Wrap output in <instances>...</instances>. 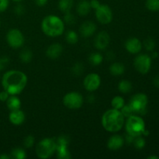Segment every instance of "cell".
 I'll return each mask as SVG.
<instances>
[{"label":"cell","instance_id":"1","mask_svg":"<svg viewBox=\"0 0 159 159\" xmlns=\"http://www.w3.org/2000/svg\"><path fill=\"white\" fill-rule=\"evenodd\" d=\"M28 79L24 72L19 70H9L2 78V86L9 95L20 94L27 85Z\"/></svg>","mask_w":159,"mask_h":159},{"label":"cell","instance_id":"2","mask_svg":"<svg viewBox=\"0 0 159 159\" xmlns=\"http://www.w3.org/2000/svg\"><path fill=\"white\" fill-rule=\"evenodd\" d=\"M125 123V118L121 113L120 110L116 109H110L102 114L101 124L104 130L110 133H116L120 131Z\"/></svg>","mask_w":159,"mask_h":159},{"label":"cell","instance_id":"3","mask_svg":"<svg viewBox=\"0 0 159 159\" xmlns=\"http://www.w3.org/2000/svg\"><path fill=\"white\" fill-rule=\"evenodd\" d=\"M65 25L63 20L56 15H48L41 22V30L49 37H57L65 32Z\"/></svg>","mask_w":159,"mask_h":159},{"label":"cell","instance_id":"4","mask_svg":"<svg viewBox=\"0 0 159 159\" xmlns=\"http://www.w3.org/2000/svg\"><path fill=\"white\" fill-rule=\"evenodd\" d=\"M124 125H125L127 134H129L134 137L141 136L146 130L145 123L143 118L135 114L127 117L124 123Z\"/></svg>","mask_w":159,"mask_h":159},{"label":"cell","instance_id":"5","mask_svg":"<svg viewBox=\"0 0 159 159\" xmlns=\"http://www.w3.org/2000/svg\"><path fill=\"white\" fill-rule=\"evenodd\" d=\"M56 152V143L54 138H46L37 144L35 152L39 158L48 159L54 155Z\"/></svg>","mask_w":159,"mask_h":159},{"label":"cell","instance_id":"6","mask_svg":"<svg viewBox=\"0 0 159 159\" xmlns=\"http://www.w3.org/2000/svg\"><path fill=\"white\" fill-rule=\"evenodd\" d=\"M148 103V96L144 93H137L130 99L129 106L134 114L144 115L147 113V107Z\"/></svg>","mask_w":159,"mask_h":159},{"label":"cell","instance_id":"7","mask_svg":"<svg viewBox=\"0 0 159 159\" xmlns=\"http://www.w3.org/2000/svg\"><path fill=\"white\" fill-rule=\"evenodd\" d=\"M65 107L70 110H78L82 107L84 103V98L82 94L77 92H70L64 96L62 99Z\"/></svg>","mask_w":159,"mask_h":159},{"label":"cell","instance_id":"8","mask_svg":"<svg viewBox=\"0 0 159 159\" xmlns=\"http://www.w3.org/2000/svg\"><path fill=\"white\" fill-rule=\"evenodd\" d=\"M6 41L10 48L18 49L24 44L25 38L20 30L11 29L6 34Z\"/></svg>","mask_w":159,"mask_h":159},{"label":"cell","instance_id":"9","mask_svg":"<svg viewBox=\"0 0 159 159\" xmlns=\"http://www.w3.org/2000/svg\"><path fill=\"white\" fill-rule=\"evenodd\" d=\"M134 66L137 71L141 74H147L152 67V57L148 54H138L134 61Z\"/></svg>","mask_w":159,"mask_h":159},{"label":"cell","instance_id":"10","mask_svg":"<svg viewBox=\"0 0 159 159\" xmlns=\"http://www.w3.org/2000/svg\"><path fill=\"white\" fill-rule=\"evenodd\" d=\"M96 18L101 24L107 25L110 23L113 20V14L111 8L106 4H102L95 9Z\"/></svg>","mask_w":159,"mask_h":159},{"label":"cell","instance_id":"11","mask_svg":"<svg viewBox=\"0 0 159 159\" xmlns=\"http://www.w3.org/2000/svg\"><path fill=\"white\" fill-rule=\"evenodd\" d=\"M101 85V78L96 73L87 75L83 80V86L89 93L96 91Z\"/></svg>","mask_w":159,"mask_h":159},{"label":"cell","instance_id":"12","mask_svg":"<svg viewBox=\"0 0 159 159\" xmlns=\"http://www.w3.org/2000/svg\"><path fill=\"white\" fill-rule=\"evenodd\" d=\"M110 43V34L106 31L98 33L94 39V46L99 51H103Z\"/></svg>","mask_w":159,"mask_h":159},{"label":"cell","instance_id":"13","mask_svg":"<svg viewBox=\"0 0 159 159\" xmlns=\"http://www.w3.org/2000/svg\"><path fill=\"white\" fill-rule=\"evenodd\" d=\"M126 51L131 54H138L142 49V43L137 37H131L127 39L124 43Z\"/></svg>","mask_w":159,"mask_h":159},{"label":"cell","instance_id":"14","mask_svg":"<svg viewBox=\"0 0 159 159\" xmlns=\"http://www.w3.org/2000/svg\"><path fill=\"white\" fill-rule=\"evenodd\" d=\"M97 26L96 24L93 21H85L82 23L79 28V33L81 36L84 38L91 37L96 32Z\"/></svg>","mask_w":159,"mask_h":159},{"label":"cell","instance_id":"15","mask_svg":"<svg viewBox=\"0 0 159 159\" xmlns=\"http://www.w3.org/2000/svg\"><path fill=\"white\" fill-rule=\"evenodd\" d=\"M124 138L120 134H113L107 141V148L111 151H117L124 146Z\"/></svg>","mask_w":159,"mask_h":159},{"label":"cell","instance_id":"16","mask_svg":"<svg viewBox=\"0 0 159 159\" xmlns=\"http://www.w3.org/2000/svg\"><path fill=\"white\" fill-rule=\"evenodd\" d=\"M63 51V48L61 43H54L50 45L48 48H47L45 54L46 56L50 59L52 60H55V59L58 58L62 54Z\"/></svg>","mask_w":159,"mask_h":159},{"label":"cell","instance_id":"17","mask_svg":"<svg viewBox=\"0 0 159 159\" xmlns=\"http://www.w3.org/2000/svg\"><path fill=\"white\" fill-rule=\"evenodd\" d=\"M26 116L23 110H16L10 111L9 114V120L12 124L15 126L22 125L25 122Z\"/></svg>","mask_w":159,"mask_h":159},{"label":"cell","instance_id":"18","mask_svg":"<svg viewBox=\"0 0 159 159\" xmlns=\"http://www.w3.org/2000/svg\"><path fill=\"white\" fill-rule=\"evenodd\" d=\"M91 9L90 2L87 0H81L76 6V11L81 16H85L88 15L91 11Z\"/></svg>","mask_w":159,"mask_h":159},{"label":"cell","instance_id":"19","mask_svg":"<svg viewBox=\"0 0 159 159\" xmlns=\"http://www.w3.org/2000/svg\"><path fill=\"white\" fill-rule=\"evenodd\" d=\"M6 102L9 111L20 110L21 108V100L16 95H10Z\"/></svg>","mask_w":159,"mask_h":159},{"label":"cell","instance_id":"20","mask_svg":"<svg viewBox=\"0 0 159 159\" xmlns=\"http://www.w3.org/2000/svg\"><path fill=\"white\" fill-rule=\"evenodd\" d=\"M110 72L113 76H120L125 72V66L120 62H114L110 66Z\"/></svg>","mask_w":159,"mask_h":159},{"label":"cell","instance_id":"21","mask_svg":"<svg viewBox=\"0 0 159 159\" xmlns=\"http://www.w3.org/2000/svg\"><path fill=\"white\" fill-rule=\"evenodd\" d=\"M68 145L56 146L57 158L60 159H70L71 158V153L68 150Z\"/></svg>","mask_w":159,"mask_h":159},{"label":"cell","instance_id":"22","mask_svg":"<svg viewBox=\"0 0 159 159\" xmlns=\"http://www.w3.org/2000/svg\"><path fill=\"white\" fill-rule=\"evenodd\" d=\"M133 85L132 83L128 80H121L118 84V90L120 93L123 94H128L132 91Z\"/></svg>","mask_w":159,"mask_h":159},{"label":"cell","instance_id":"23","mask_svg":"<svg viewBox=\"0 0 159 159\" xmlns=\"http://www.w3.org/2000/svg\"><path fill=\"white\" fill-rule=\"evenodd\" d=\"M103 58V55L101 53L94 52L90 54V55L89 56V62L90 63V65H93V66H98L102 63Z\"/></svg>","mask_w":159,"mask_h":159},{"label":"cell","instance_id":"24","mask_svg":"<svg viewBox=\"0 0 159 159\" xmlns=\"http://www.w3.org/2000/svg\"><path fill=\"white\" fill-rule=\"evenodd\" d=\"M74 5V0H59L58 9L64 13L71 12Z\"/></svg>","mask_w":159,"mask_h":159},{"label":"cell","instance_id":"25","mask_svg":"<svg viewBox=\"0 0 159 159\" xmlns=\"http://www.w3.org/2000/svg\"><path fill=\"white\" fill-rule=\"evenodd\" d=\"M20 59L23 63H30L33 59V52L28 48H24L20 51Z\"/></svg>","mask_w":159,"mask_h":159},{"label":"cell","instance_id":"26","mask_svg":"<svg viewBox=\"0 0 159 159\" xmlns=\"http://www.w3.org/2000/svg\"><path fill=\"white\" fill-rule=\"evenodd\" d=\"M11 158L15 159H25L26 158L27 155H26V152L22 148H15L11 151L10 153Z\"/></svg>","mask_w":159,"mask_h":159},{"label":"cell","instance_id":"27","mask_svg":"<svg viewBox=\"0 0 159 159\" xmlns=\"http://www.w3.org/2000/svg\"><path fill=\"white\" fill-rule=\"evenodd\" d=\"M65 40L70 44H75L79 41V35L74 30H68L65 34Z\"/></svg>","mask_w":159,"mask_h":159},{"label":"cell","instance_id":"28","mask_svg":"<svg viewBox=\"0 0 159 159\" xmlns=\"http://www.w3.org/2000/svg\"><path fill=\"white\" fill-rule=\"evenodd\" d=\"M124 105H125V101L122 96H116L112 99L111 106L113 109L120 110Z\"/></svg>","mask_w":159,"mask_h":159},{"label":"cell","instance_id":"29","mask_svg":"<svg viewBox=\"0 0 159 159\" xmlns=\"http://www.w3.org/2000/svg\"><path fill=\"white\" fill-rule=\"evenodd\" d=\"M85 70V67L82 62H77L71 68V72L73 75L75 76H80L82 75Z\"/></svg>","mask_w":159,"mask_h":159},{"label":"cell","instance_id":"30","mask_svg":"<svg viewBox=\"0 0 159 159\" xmlns=\"http://www.w3.org/2000/svg\"><path fill=\"white\" fill-rule=\"evenodd\" d=\"M146 7L152 12L159 11V0H146Z\"/></svg>","mask_w":159,"mask_h":159},{"label":"cell","instance_id":"31","mask_svg":"<svg viewBox=\"0 0 159 159\" xmlns=\"http://www.w3.org/2000/svg\"><path fill=\"white\" fill-rule=\"evenodd\" d=\"M133 144L134 145L135 148L138 149V150H141V149H143L145 147L146 141L143 137L138 136L135 138V140Z\"/></svg>","mask_w":159,"mask_h":159},{"label":"cell","instance_id":"32","mask_svg":"<svg viewBox=\"0 0 159 159\" xmlns=\"http://www.w3.org/2000/svg\"><path fill=\"white\" fill-rule=\"evenodd\" d=\"M56 146L59 145H68L70 142V140L67 135H61L57 137V138H54Z\"/></svg>","mask_w":159,"mask_h":159},{"label":"cell","instance_id":"33","mask_svg":"<svg viewBox=\"0 0 159 159\" xmlns=\"http://www.w3.org/2000/svg\"><path fill=\"white\" fill-rule=\"evenodd\" d=\"M23 144L26 148H31L35 144V138L33 135H28L24 138Z\"/></svg>","mask_w":159,"mask_h":159},{"label":"cell","instance_id":"34","mask_svg":"<svg viewBox=\"0 0 159 159\" xmlns=\"http://www.w3.org/2000/svg\"><path fill=\"white\" fill-rule=\"evenodd\" d=\"M64 23H66L68 25H73L75 24L76 21L75 16L71 13V12H68L65 13V16H64Z\"/></svg>","mask_w":159,"mask_h":159},{"label":"cell","instance_id":"35","mask_svg":"<svg viewBox=\"0 0 159 159\" xmlns=\"http://www.w3.org/2000/svg\"><path fill=\"white\" fill-rule=\"evenodd\" d=\"M144 46L148 51H153L155 48V41L152 38H148L144 41Z\"/></svg>","mask_w":159,"mask_h":159},{"label":"cell","instance_id":"36","mask_svg":"<svg viewBox=\"0 0 159 159\" xmlns=\"http://www.w3.org/2000/svg\"><path fill=\"white\" fill-rule=\"evenodd\" d=\"M120 110L121 113H122L123 116H124V118H125V119H127V117L130 116L131 115L134 114L133 112V110H132V109L130 108V107L129 106V104L128 105H124V107H123Z\"/></svg>","mask_w":159,"mask_h":159},{"label":"cell","instance_id":"37","mask_svg":"<svg viewBox=\"0 0 159 159\" xmlns=\"http://www.w3.org/2000/svg\"><path fill=\"white\" fill-rule=\"evenodd\" d=\"M14 12L16 15L21 16L25 13V7L22 4H17L14 7Z\"/></svg>","mask_w":159,"mask_h":159},{"label":"cell","instance_id":"38","mask_svg":"<svg viewBox=\"0 0 159 159\" xmlns=\"http://www.w3.org/2000/svg\"><path fill=\"white\" fill-rule=\"evenodd\" d=\"M9 5V0H0V12H3L7 9Z\"/></svg>","mask_w":159,"mask_h":159},{"label":"cell","instance_id":"39","mask_svg":"<svg viewBox=\"0 0 159 159\" xmlns=\"http://www.w3.org/2000/svg\"><path fill=\"white\" fill-rule=\"evenodd\" d=\"M135 138H136V137L132 136V135L129 134H126L125 137H124V141H125L126 143H127V144H133Z\"/></svg>","mask_w":159,"mask_h":159},{"label":"cell","instance_id":"40","mask_svg":"<svg viewBox=\"0 0 159 159\" xmlns=\"http://www.w3.org/2000/svg\"><path fill=\"white\" fill-rule=\"evenodd\" d=\"M9 96H10V95H9L6 90L3 89V91H2L1 93H0V101H2V102H6V100H7L8 98L9 97Z\"/></svg>","mask_w":159,"mask_h":159},{"label":"cell","instance_id":"41","mask_svg":"<svg viewBox=\"0 0 159 159\" xmlns=\"http://www.w3.org/2000/svg\"><path fill=\"white\" fill-rule=\"evenodd\" d=\"M90 2V6H91L92 9H97L99 6H100V2H99L98 0H91L89 2Z\"/></svg>","mask_w":159,"mask_h":159},{"label":"cell","instance_id":"42","mask_svg":"<svg viewBox=\"0 0 159 159\" xmlns=\"http://www.w3.org/2000/svg\"><path fill=\"white\" fill-rule=\"evenodd\" d=\"M36 5L37 6H40V7H43V6H46V4L48 3V0H34Z\"/></svg>","mask_w":159,"mask_h":159},{"label":"cell","instance_id":"43","mask_svg":"<svg viewBox=\"0 0 159 159\" xmlns=\"http://www.w3.org/2000/svg\"><path fill=\"white\" fill-rule=\"evenodd\" d=\"M115 57V54L113 51H109L107 54V58L108 61H113Z\"/></svg>","mask_w":159,"mask_h":159},{"label":"cell","instance_id":"44","mask_svg":"<svg viewBox=\"0 0 159 159\" xmlns=\"http://www.w3.org/2000/svg\"><path fill=\"white\" fill-rule=\"evenodd\" d=\"M153 85L157 88H159V75L155 76L153 79Z\"/></svg>","mask_w":159,"mask_h":159},{"label":"cell","instance_id":"45","mask_svg":"<svg viewBox=\"0 0 159 159\" xmlns=\"http://www.w3.org/2000/svg\"><path fill=\"white\" fill-rule=\"evenodd\" d=\"M11 158L10 155H0V159H9Z\"/></svg>","mask_w":159,"mask_h":159},{"label":"cell","instance_id":"46","mask_svg":"<svg viewBox=\"0 0 159 159\" xmlns=\"http://www.w3.org/2000/svg\"><path fill=\"white\" fill-rule=\"evenodd\" d=\"M95 100V98H94V96H89V103H93V102H94Z\"/></svg>","mask_w":159,"mask_h":159},{"label":"cell","instance_id":"47","mask_svg":"<svg viewBox=\"0 0 159 159\" xmlns=\"http://www.w3.org/2000/svg\"><path fill=\"white\" fill-rule=\"evenodd\" d=\"M158 57V52H153L152 54V58H156Z\"/></svg>","mask_w":159,"mask_h":159},{"label":"cell","instance_id":"48","mask_svg":"<svg viewBox=\"0 0 159 159\" xmlns=\"http://www.w3.org/2000/svg\"><path fill=\"white\" fill-rule=\"evenodd\" d=\"M159 157L156 156V155H151V156L148 157V159H158Z\"/></svg>","mask_w":159,"mask_h":159},{"label":"cell","instance_id":"49","mask_svg":"<svg viewBox=\"0 0 159 159\" xmlns=\"http://www.w3.org/2000/svg\"><path fill=\"white\" fill-rule=\"evenodd\" d=\"M5 68V67L4 66H3V65H2V64L1 63H0V71H2V70L3 69V68Z\"/></svg>","mask_w":159,"mask_h":159},{"label":"cell","instance_id":"50","mask_svg":"<svg viewBox=\"0 0 159 159\" xmlns=\"http://www.w3.org/2000/svg\"><path fill=\"white\" fill-rule=\"evenodd\" d=\"M13 2H20L21 1H23V0H12Z\"/></svg>","mask_w":159,"mask_h":159},{"label":"cell","instance_id":"51","mask_svg":"<svg viewBox=\"0 0 159 159\" xmlns=\"http://www.w3.org/2000/svg\"><path fill=\"white\" fill-rule=\"evenodd\" d=\"M0 26H1V20H0Z\"/></svg>","mask_w":159,"mask_h":159}]
</instances>
